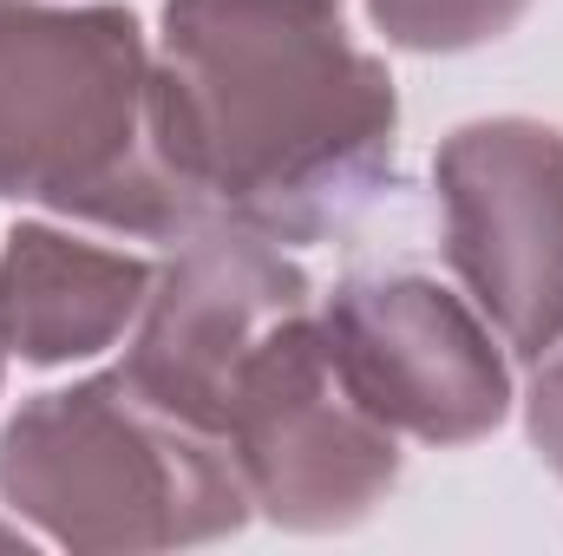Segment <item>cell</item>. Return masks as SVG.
Here are the masks:
<instances>
[{
	"label": "cell",
	"instance_id": "8992f818",
	"mask_svg": "<svg viewBox=\"0 0 563 556\" xmlns=\"http://www.w3.org/2000/svg\"><path fill=\"white\" fill-rule=\"evenodd\" d=\"M341 387L394 432L465 445L511 407L492 321L426 276H354L314 314Z\"/></svg>",
	"mask_w": 563,
	"mask_h": 556
},
{
	"label": "cell",
	"instance_id": "3957f363",
	"mask_svg": "<svg viewBox=\"0 0 563 556\" xmlns=\"http://www.w3.org/2000/svg\"><path fill=\"white\" fill-rule=\"evenodd\" d=\"M0 498L73 551H170L250 518L230 445L144 400L125 374L40 393L7 419Z\"/></svg>",
	"mask_w": 563,
	"mask_h": 556
},
{
	"label": "cell",
	"instance_id": "5b68a950",
	"mask_svg": "<svg viewBox=\"0 0 563 556\" xmlns=\"http://www.w3.org/2000/svg\"><path fill=\"white\" fill-rule=\"evenodd\" d=\"M445 256L472 308L531 360L563 347V132L478 119L439 144Z\"/></svg>",
	"mask_w": 563,
	"mask_h": 556
},
{
	"label": "cell",
	"instance_id": "7a4b0ae2",
	"mask_svg": "<svg viewBox=\"0 0 563 556\" xmlns=\"http://www.w3.org/2000/svg\"><path fill=\"white\" fill-rule=\"evenodd\" d=\"M144 105L151 46L125 7L0 0V197L151 243L203 230Z\"/></svg>",
	"mask_w": 563,
	"mask_h": 556
},
{
	"label": "cell",
	"instance_id": "ba28073f",
	"mask_svg": "<svg viewBox=\"0 0 563 556\" xmlns=\"http://www.w3.org/2000/svg\"><path fill=\"white\" fill-rule=\"evenodd\" d=\"M151 263L132 249H106L46 223H26L0 249V354H20L33 367L86 360L132 334Z\"/></svg>",
	"mask_w": 563,
	"mask_h": 556
},
{
	"label": "cell",
	"instance_id": "52a82bcc",
	"mask_svg": "<svg viewBox=\"0 0 563 556\" xmlns=\"http://www.w3.org/2000/svg\"><path fill=\"white\" fill-rule=\"evenodd\" d=\"M295 314H308V281L276 249V236L203 223L177 236V256L151 276L119 374L164 413L217 432L236 374Z\"/></svg>",
	"mask_w": 563,
	"mask_h": 556
},
{
	"label": "cell",
	"instance_id": "30bf717a",
	"mask_svg": "<svg viewBox=\"0 0 563 556\" xmlns=\"http://www.w3.org/2000/svg\"><path fill=\"white\" fill-rule=\"evenodd\" d=\"M531 438H538V452L551 458V471L563 478V354L544 360V374H538V387H531Z\"/></svg>",
	"mask_w": 563,
	"mask_h": 556
},
{
	"label": "cell",
	"instance_id": "277c9868",
	"mask_svg": "<svg viewBox=\"0 0 563 556\" xmlns=\"http://www.w3.org/2000/svg\"><path fill=\"white\" fill-rule=\"evenodd\" d=\"M217 432L250 485V504L288 531H341L400 478L394 425L341 387L314 308L282 321L250 354Z\"/></svg>",
	"mask_w": 563,
	"mask_h": 556
},
{
	"label": "cell",
	"instance_id": "9c48e42d",
	"mask_svg": "<svg viewBox=\"0 0 563 556\" xmlns=\"http://www.w3.org/2000/svg\"><path fill=\"white\" fill-rule=\"evenodd\" d=\"M531 0H367L374 26L407 53H465L525 20Z\"/></svg>",
	"mask_w": 563,
	"mask_h": 556
},
{
	"label": "cell",
	"instance_id": "6da1fadb",
	"mask_svg": "<svg viewBox=\"0 0 563 556\" xmlns=\"http://www.w3.org/2000/svg\"><path fill=\"white\" fill-rule=\"evenodd\" d=\"M394 79L341 0H170L151 53V151L203 223L314 243L394 164Z\"/></svg>",
	"mask_w": 563,
	"mask_h": 556
}]
</instances>
